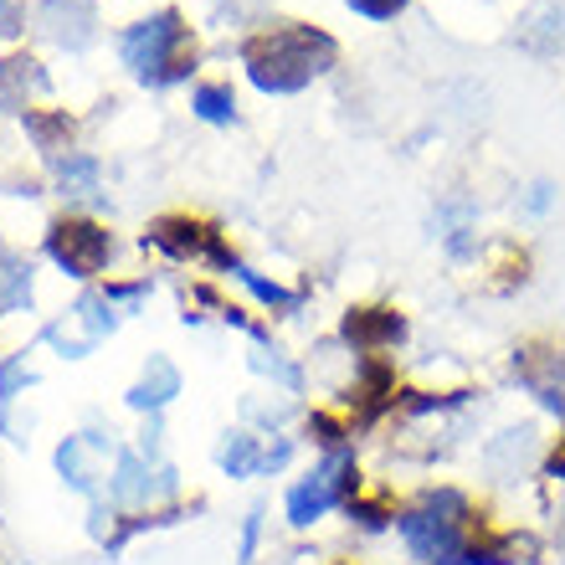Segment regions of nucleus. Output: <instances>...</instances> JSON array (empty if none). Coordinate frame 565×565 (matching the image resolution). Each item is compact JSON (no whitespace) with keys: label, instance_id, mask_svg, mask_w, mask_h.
I'll list each match as a JSON object with an SVG mask.
<instances>
[{"label":"nucleus","instance_id":"f257e3e1","mask_svg":"<svg viewBox=\"0 0 565 565\" xmlns=\"http://www.w3.org/2000/svg\"><path fill=\"white\" fill-rule=\"evenodd\" d=\"M489 524L478 520L468 493L427 489L406 509H396V535L417 565H473V551Z\"/></svg>","mask_w":565,"mask_h":565},{"label":"nucleus","instance_id":"f03ea898","mask_svg":"<svg viewBox=\"0 0 565 565\" xmlns=\"http://www.w3.org/2000/svg\"><path fill=\"white\" fill-rule=\"evenodd\" d=\"M340 57L334 36L303 26V21H278V26L257 31L242 46V62H247V77H253L263 93H298L309 88L313 77H324Z\"/></svg>","mask_w":565,"mask_h":565},{"label":"nucleus","instance_id":"7ed1b4c3","mask_svg":"<svg viewBox=\"0 0 565 565\" xmlns=\"http://www.w3.org/2000/svg\"><path fill=\"white\" fill-rule=\"evenodd\" d=\"M124 62L149 88H170L195 67V31L180 11H160L124 31Z\"/></svg>","mask_w":565,"mask_h":565},{"label":"nucleus","instance_id":"20e7f679","mask_svg":"<svg viewBox=\"0 0 565 565\" xmlns=\"http://www.w3.org/2000/svg\"><path fill=\"white\" fill-rule=\"evenodd\" d=\"M355 493H360V478H355V458H350V447L324 452L319 468L303 473L294 489H288V524L309 530L313 520H324L329 509H344Z\"/></svg>","mask_w":565,"mask_h":565},{"label":"nucleus","instance_id":"39448f33","mask_svg":"<svg viewBox=\"0 0 565 565\" xmlns=\"http://www.w3.org/2000/svg\"><path fill=\"white\" fill-rule=\"evenodd\" d=\"M149 242L154 247H164L170 257H191V263H216V268H237V257L226 253L222 232L211 222H201V216H160V222L149 226Z\"/></svg>","mask_w":565,"mask_h":565},{"label":"nucleus","instance_id":"423d86ee","mask_svg":"<svg viewBox=\"0 0 565 565\" xmlns=\"http://www.w3.org/2000/svg\"><path fill=\"white\" fill-rule=\"evenodd\" d=\"M46 253H52V263H62V268L73 273V278H93V273L108 263L114 242H108L104 226L83 222V216H62V222L46 232Z\"/></svg>","mask_w":565,"mask_h":565},{"label":"nucleus","instance_id":"0eeeda50","mask_svg":"<svg viewBox=\"0 0 565 565\" xmlns=\"http://www.w3.org/2000/svg\"><path fill=\"white\" fill-rule=\"evenodd\" d=\"M406 324L396 309H350L344 313V344H355V355L381 360V350L402 344Z\"/></svg>","mask_w":565,"mask_h":565},{"label":"nucleus","instance_id":"6e6552de","mask_svg":"<svg viewBox=\"0 0 565 565\" xmlns=\"http://www.w3.org/2000/svg\"><path fill=\"white\" fill-rule=\"evenodd\" d=\"M222 462H226V473H232V478L268 473V468H278V462H288V443H257V437H247V431H237V437L226 443Z\"/></svg>","mask_w":565,"mask_h":565},{"label":"nucleus","instance_id":"1a4fd4ad","mask_svg":"<svg viewBox=\"0 0 565 565\" xmlns=\"http://www.w3.org/2000/svg\"><path fill=\"white\" fill-rule=\"evenodd\" d=\"M46 73L31 57H6L0 62V114H15L26 108V93H42Z\"/></svg>","mask_w":565,"mask_h":565},{"label":"nucleus","instance_id":"9d476101","mask_svg":"<svg viewBox=\"0 0 565 565\" xmlns=\"http://www.w3.org/2000/svg\"><path fill=\"white\" fill-rule=\"evenodd\" d=\"M31 303V268L0 253V309H21Z\"/></svg>","mask_w":565,"mask_h":565},{"label":"nucleus","instance_id":"9b49d317","mask_svg":"<svg viewBox=\"0 0 565 565\" xmlns=\"http://www.w3.org/2000/svg\"><path fill=\"white\" fill-rule=\"evenodd\" d=\"M195 114H201L206 124H232L237 98H232V88H226V83H206V88H195Z\"/></svg>","mask_w":565,"mask_h":565},{"label":"nucleus","instance_id":"f8f14e48","mask_svg":"<svg viewBox=\"0 0 565 565\" xmlns=\"http://www.w3.org/2000/svg\"><path fill=\"white\" fill-rule=\"evenodd\" d=\"M175 386H180L175 371H170L164 360H154V381L145 375V381L135 386V396H129V402H135V406H164L170 396H175Z\"/></svg>","mask_w":565,"mask_h":565},{"label":"nucleus","instance_id":"ddd939ff","mask_svg":"<svg viewBox=\"0 0 565 565\" xmlns=\"http://www.w3.org/2000/svg\"><path fill=\"white\" fill-rule=\"evenodd\" d=\"M26 129L36 135V145L42 149H62L67 139H73V119H42V114H26Z\"/></svg>","mask_w":565,"mask_h":565},{"label":"nucleus","instance_id":"4468645a","mask_svg":"<svg viewBox=\"0 0 565 565\" xmlns=\"http://www.w3.org/2000/svg\"><path fill=\"white\" fill-rule=\"evenodd\" d=\"M232 273H237V278L247 282V288H253L257 298H263V303H273V309H294V303H298V294H288V288H278V282H263V278H257V273H247V268H242V263H237V268H232Z\"/></svg>","mask_w":565,"mask_h":565},{"label":"nucleus","instance_id":"2eb2a0df","mask_svg":"<svg viewBox=\"0 0 565 565\" xmlns=\"http://www.w3.org/2000/svg\"><path fill=\"white\" fill-rule=\"evenodd\" d=\"M360 15H371V21H391L396 11H406V0H350Z\"/></svg>","mask_w":565,"mask_h":565},{"label":"nucleus","instance_id":"dca6fc26","mask_svg":"<svg viewBox=\"0 0 565 565\" xmlns=\"http://www.w3.org/2000/svg\"><path fill=\"white\" fill-rule=\"evenodd\" d=\"M15 31H21V6L0 0V36H15Z\"/></svg>","mask_w":565,"mask_h":565}]
</instances>
